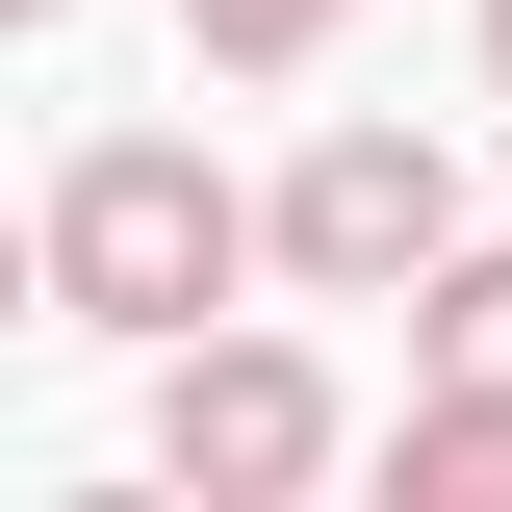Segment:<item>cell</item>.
<instances>
[{"mask_svg": "<svg viewBox=\"0 0 512 512\" xmlns=\"http://www.w3.org/2000/svg\"><path fill=\"white\" fill-rule=\"evenodd\" d=\"M384 512H512V384H410V436H384Z\"/></svg>", "mask_w": 512, "mask_h": 512, "instance_id": "cell-4", "label": "cell"}, {"mask_svg": "<svg viewBox=\"0 0 512 512\" xmlns=\"http://www.w3.org/2000/svg\"><path fill=\"white\" fill-rule=\"evenodd\" d=\"M333 461H359V410H333L308 333H180L154 359V487L180 512H308Z\"/></svg>", "mask_w": 512, "mask_h": 512, "instance_id": "cell-2", "label": "cell"}, {"mask_svg": "<svg viewBox=\"0 0 512 512\" xmlns=\"http://www.w3.org/2000/svg\"><path fill=\"white\" fill-rule=\"evenodd\" d=\"M436 256H461V154L436 128H308L282 154V282L308 308H410Z\"/></svg>", "mask_w": 512, "mask_h": 512, "instance_id": "cell-3", "label": "cell"}, {"mask_svg": "<svg viewBox=\"0 0 512 512\" xmlns=\"http://www.w3.org/2000/svg\"><path fill=\"white\" fill-rule=\"evenodd\" d=\"M410 359H436V384H512V256H487V231L410 282Z\"/></svg>", "mask_w": 512, "mask_h": 512, "instance_id": "cell-5", "label": "cell"}, {"mask_svg": "<svg viewBox=\"0 0 512 512\" xmlns=\"http://www.w3.org/2000/svg\"><path fill=\"white\" fill-rule=\"evenodd\" d=\"M256 256H282V205H256L205 128H103V154H52V205H26L52 333H128V359H180V333L256 282Z\"/></svg>", "mask_w": 512, "mask_h": 512, "instance_id": "cell-1", "label": "cell"}, {"mask_svg": "<svg viewBox=\"0 0 512 512\" xmlns=\"http://www.w3.org/2000/svg\"><path fill=\"white\" fill-rule=\"evenodd\" d=\"M333 26H359V0H180V52H205V77H308Z\"/></svg>", "mask_w": 512, "mask_h": 512, "instance_id": "cell-6", "label": "cell"}, {"mask_svg": "<svg viewBox=\"0 0 512 512\" xmlns=\"http://www.w3.org/2000/svg\"><path fill=\"white\" fill-rule=\"evenodd\" d=\"M0 26H52V0H0Z\"/></svg>", "mask_w": 512, "mask_h": 512, "instance_id": "cell-8", "label": "cell"}, {"mask_svg": "<svg viewBox=\"0 0 512 512\" xmlns=\"http://www.w3.org/2000/svg\"><path fill=\"white\" fill-rule=\"evenodd\" d=\"M487 103H512V0H487Z\"/></svg>", "mask_w": 512, "mask_h": 512, "instance_id": "cell-7", "label": "cell"}]
</instances>
